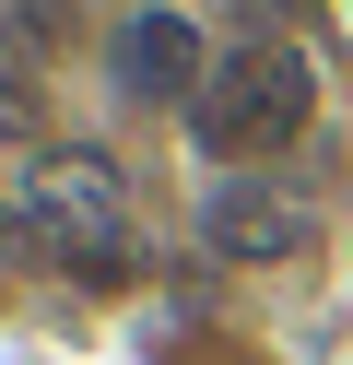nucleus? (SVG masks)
<instances>
[{
  "label": "nucleus",
  "mask_w": 353,
  "mask_h": 365,
  "mask_svg": "<svg viewBox=\"0 0 353 365\" xmlns=\"http://www.w3.org/2000/svg\"><path fill=\"white\" fill-rule=\"evenodd\" d=\"M200 247H212V259H295L306 212L282 189H247V177H235V189H200Z\"/></svg>",
  "instance_id": "20e7f679"
},
{
  "label": "nucleus",
  "mask_w": 353,
  "mask_h": 365,
  "mask_svg": "<svg viewBox=\"0 0 353 365\" xmlns=\"http://www.w3.org/2000/svg\"><path fill=\"white\" fill-rule=\"evenodd\" d=\"M106 71H118V95H141V106H200V24L188 12H130V24L106 36Z\"/></svg>",
  "instance_id": "7ed1b4c3"
},
{
  "label": "nucleus",
  "mask_w": 353,
  "mask_h": 365,
  "mask_svg": "<svg viewBox=\"0 0 353 365\" xmlns=\"http://www.w3.org/2000/svg\"><path fill=\"white\" fill-rule=\"evenodd\" d=\"M24 224H36L83 283L130 271V200H118V165H94V153H59V165L24 189Z\"/></svg>",
  "instance_id": "f03ea898"
},
{
  "label": "nucleus",
  "mask_w": 353,
  "mask_h": 365,
  "mask_svg": "<svg viewBox=\"0 0 353 365\" xmlns=\"http://www.w3.org/2000/svg\"><path fill=\"white\" fill-rule=\"evenodd\" d=\"M0 130H36V95H24L12 71H0Z\"/></svg>",
  "instance_id": "39448f33"
},
{
  "label": "nucleus",
  "mask_w": 353,
  "mask_h": 365,
  "mask_svg": "<svg viewBox=\"0 0 353 365\" xmlns=\"http://www.w3.org/2000/svg\"><path fill=\"white\" fill-rule=\"evenodd\" d=\"M306 106H318V83H306V59L282 48V36H259V48L212 59L200 106H188V130H200L212 165H259V153H282L306 130Z\"/></svg>",
  "instance_id": "f257e3e1"
}]
</instances>
